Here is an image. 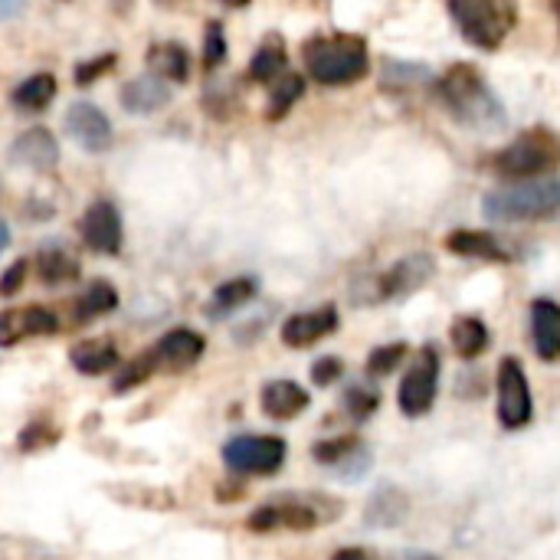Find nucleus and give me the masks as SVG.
<instances>
[{
	"label": "nucleus",
	"mask_w": 560,
	"mask_h": 560,
	"mask_svg": "<svg viewBox=\"0 0 560 560\" xmlns=\"http://www.w3.org/2000/svg\"><path fill=\"white\" fill-rule=\"evenodd\" d=\"M436 95L443 102V108L466 125L469 131H502L509 125V115L499 102V95L486 85V79L479 75L476 66L469 62H456L450 66L440 79H436Z\"/></svg>",
	"instance_id": "f257e3e1"
},
{
	"label": "nucleus",
	"mask_w": 560,
	"mask_h": 560,
	"mask_svg": "<svg viewBox=\"0 0 560 560\" xmlns=\"http://www.w3.org/2000/svg\"><path fill=\"white\" fill-rule=\"evenodd\" d=\"M482 213L495 223H541L560 217V180L535 177L515 180L499 190H489L482 200Z\"/></svg>",
	"instance_id": "f03ea898"
},
{
	"label": "nucleus",
	"mask_w": 560,
	"mask_h": 560,
	"mask_svg": "<svg viewBox=\"0 0 560 560\" xmlns=\"http://www.w3.org/2000/svg\"><path fill=\"white\" fill-rule=\"evenodd\" d=\"M305 69L322 85H351L368 75L371 56L361 36H315L305 43Z\"/></svg>",
	"instance_id": "7ed1b4c3"
},
{
	"label": "nucleus",
	"mask_w": 560,
	"mask_h": 560,
	"mask_svg": "<svg viewBox=\"0 0 560 560\" xmlns=\"http://www.w3.org/2000/svg\"><path fill=\"white\" fill-rule=\"evenodd\" d=\"M335 505L328 495H279L266 505H259L246 525L256 535H272V532H315L318 525H328L341 515V509H325Z\"/></svg>",
	"instance_id": "20e7f679"
},
{
	"label": "nucleus",
	"mask_w": 560,
	"mask_h": 560,
	"mask_svg": "<svg viewBox=\"0 0 560 560\" xmlns=\"http://www.w3.org/2000/svg\"><path fill=\"white\" fill-rule=\"evenodd\" d=\"M560 167V138L548 128H535L522 138H515L509 148H502L492 158V171L502 180H535L551 177V171Z\"/></svg>",
	"instance_id": "39448f33"
},
{
	"label": "nucleus",
	"mask_w": 560,
	"mask_h": 560,
	"mask_svg": "<svg viewBox=\"0 0 560 560\" xmlns=\"http://www.w3.org/2000/svg\"><path fill=\"white\" fill-rule=\"evenodd\" d=\"M450 13L479 49H499L515 26V0H450Z\"/></svg>",
	"instance_id": "423d86ee"
},
{
	"label": "nucleus",
	"mask_w": 560,
	"mask_h": 560,
	"mask_svg": "<svg viewBox=\"0 0 560 560\" xmlns=\"http://www.w3.org/2000/svg\"><path fill=\"white\" fill-rule=\"evenodd\" d=\"M440 371H443V358L433 345L420 348L417 358L410 361L404 381H400V390H397V404H400V413L410 417V420H420L433 410L436 404V390H440Z\"/></svg>",
	"instance_id": "0eeeda50"
},
{
	"label": "nucleus",
	"mask_w": 560,
	"mask_h": 560,
	"mask_svg": "<svg viewBox=\"0 0 560 560\" xmlns=\"http://www.w3.org/2000/svg\"><path fill=\"white\" fill-rule=\"evenodd\" d=\"M495 394H499V423L502 430H525L535 420V400H532V387H528V374L525 364L518 358H502L499 364V381H495Z\"/></svg>",
	"instance_id": "6e6552de"
},
{
	"label": "nucleus",
	"mask_w": 560,
	"mask_h": 560,
	"mask_svg": "<svg viewBox=\"0 0 560 560\" xmlns=\"http://www.w3.org/2000/svg\"><path fill=\"white\" fill-rule=\"evenodd\" d=\"M289 456L282 436H233L223 446V463L236 476H276Z\"/></svg>",
	"instance_id": "1a4fd4ad"
},
{
	"label": "nucleus",
	"mask_w": 560,
	"mask_h": 560,
	"mask_svg": "<svg viewBox=\"0 0 560 560\" xmlns=\"http://www.w3.org/2000/svg\"><path fill=\"white\" fill-rule=\"evenodd\" d=\"M433 269H436V262L427 253L404 256V259H397L390 269H384L374 279L368 302H400V299H410L413 292H420L433 279Z\"/></svg>",
	"instance_id": "9d476101"
},
{
	"label": "nucleus",
	"mask_w": 560,
	"mask_h": 560,
	"mask_svg": "<svg viewBox=\"0 0 560 560\" xmlns=\"http://www.w3.org/2000/svg\"><path fill=\"white\" fill-rule=\"evenodd\" d=\"M203 351H207L203 335H197L194 328H174V331L161 335L144 354H148L154 374H184L203 358Z\"/></svg>",
	"instance_id": "9b49d317"
},
{
	"label": "nucleus",
	"mask_w": 560,
	"mask_h": 560,
	"mask_svg": "<svg viewBox=\"0 0 560 560\" xmlns=\"http://www.w3.org/2000/svg\"><path fill=\"white\" fill-rule=\"evenodd\" d=\"M66 131H69V138L82 148V151H89V154H102V151H108L112 148V141H115V128H112V121H108V115L98 108V105H92V102H72L69 108H66Z\"/></svg>",
	"instance_id": "f8f14e48"
},
{
	"label": "nucleus",
	"mask_w": 560,
	"mask_h": 560,
	"mask_svg": "<svg viewBox=\"0 0 560 560\" xmlns=\"http://www.w3.org/2000/svg\"><path fill=\"white\" fill-rule=\"evenodd\" d=\"M79 236H82V243H85L92 253L118 256V253H121V240H125L118 207L108 203V200L89 203V210H85L82 220H79Z\"/></svg>",
	"instance_id": "ddd939ff"
},
{
	"label": "nucleus",
	"mask_w": 560,
	"mask_h": 560,
	"mask_svg": "<svg viewBox=\"0 0 560 560\" xmlns=\"http://www.w3.org/2000/svg\"><path fill=\"white\" fill-rule=\"evenodd\" d=\"M312 459L325 469H335L341 476H364L368 466H371V450L361 436L354 433H345V436H331V440H322L312 446Z\"/></svg>",
	"instance_id": "4468645a"
},
{
	"label": "nucleus",
	"mask_w": 560,
	"mask_h": 560,
	"mask_svg": "<svg viewBox=\"0 0 560 560\" xmlns=\"http://www.w3.org/2000/svg\"><path fill=\"white\" fill-rule=\"evenodd\" d=\"M56 331H59V318H56V312H49L43 305L0 312V348H13L26 338H43V335H56Z\"/></svg>",
	"instance_id": "2eb2a0df"
},
{
	"label": "nucleus",
	"mask_w": 560,
	"mask_h": 560,
	"mask_svg": "<svg viewBox=\"0 0 560 560\" xmlns=\"http://www.w3.org/2000/svg\"><path fill=\"white\" fill-rule=\"evenodd\" d=\"M338 325H341L338 308H335V305H322V308L299 312V315L285 318V325H282L279 335H282V345H285V348L302 351V348H312V345L325 341L328 335H335Z\"/></svg>",
	"instance_id": "dca6fc26"
},
{
	"label": "nucleus",
	"mask_w": 560,
	"mask_h": 560,
	"mask_svg": "<svg viewBox=\"0 0 560 560\" xmlns=\"http://www.w3.org/2000/svg\"><path fill=\"white\" fill-rule=\"evenodd\" d=\"M10 161L13 164H23L30 171H52L59 164V141L49 128L36 125V128H26L23 135L13 138L10 144Z\"/></svg>",
	"instance_id": "f3484780"
},
{
	"label": "nucleus",
	"mask_w": 560,
	"mask_h": 560,
	"mask_svg": "<svg viewBox=\"0 0 560 560\" xmlns=\"http://www.w3.org/2000/svg\"><path fill=\"white\" fill-rule=\"evenodd\" d=\"M118 98H121V108L131 115H154L171 105V85L164 79H158L154 72H148V75L128 79L121 85Z\"/></svg>",
	"instance_id": "a211bd4d"
},
{
	"label": "nucleus",
	"mask_w": 560,
	"mask_h": 560,
	"mask_svg": "<svg viewBox=\"0 0 560 560\" xmlns=\"http://www.w3.org/2000/svg\"><path fill=\"white\" fill-rule=\"evenodd\" d=\"M259 404H262V413H266L269 420H279V423H285V420H295V417H302V413L308 410L312 397H308V390H305L302 384L279 377V381H269V384L262 387V397H259Z\"/></svg>",
	"instance_id": "6ab92c4d"
},
{
	"label": "nucleus",
	"mask_w": 560,
	"mask_h": 560,
	"mask_svg": "<svg viewBox=\"0 0 560 560\" xmlns=\"http://www.w3.org/2000/svg\"><path fill=\"white\" fill-rule=\"evenodd\" d=\"M532 338L541 361H560V305L551 299L532 302Z\"/></svg>",
	"instance_id": "aec40b11"
},
{
	"label": "nucleus",
	"mask_w": 560,
	"mask_h": 560,
	"mask_svg": "<svg viewBox=\"0 0 560 560\" xmlns=\"http://www.w3.org/2000/svg\"><path fill=\"white\" fill-rule=\"evenodd\" d=\"M446 249L456 253V256H466V259H482V262H509L512 259V253L492 233H482V230H456V233H450Z\"/></svg>",
	"instance_id": "412c9836"
},
{
	"label": "nucleus",
	"mask_w": 560,
	"mask_h": 560,
	"mask_svg": "<svg viewBox=\"0 0 560 560\" xmlns=\"http://www.w3.org/2000/svg\"><path fill=\"white\" fill-rule=\"evenodd\" d=\"M148 69L164 79V82H187L190 79V56L184 49V43H151L144 52Z\"/></svg>",
	"instance_id": "4be33fe9"
},
{
	"label": "nucleus",
	"mask_w": 560,
	"mask_h": 560,
	"mask_svg": "<svg viewBox=\"0 0 560 560\" xmlns=\"http://www.w3.org/2000/svg\"><path fill=\"white\" fill-rule=\"evenodd\" d=\"M259 292V279L256 276H236V279H226L223 285L213 289L210 302H207V315L210 318H226L233 312H240L243 305H249Z\"/></svg>",
	"instance_id": "5701e85b"
},
{
	"label": "nucleus",
	"mask_w": 560,
	"mask_h": 560,
	"mask_svg": "<svg viewBox=\"0 0 560 560\" xmlns=\"http://www.w3.org/2000/svg\"><path fill=\"white\" fill-rule=\"evenodd\" d=\"M69 364L85 374V377H102V374H112L118 368V351L112 341H102V338H89V341H79L72 351H69Z\"/></svg>",
	"instance_id": "b1692460"
},
{
	"label": "nucleus",
	"mask_w": 560,
	"mask_h": 560,
	"mask_svg": "<svg viewBox=\"0 0 560 560\" xmlns=\"http://www.w3.org/2000/svg\"><path fill=\"white\" fill-rule=\"evenodd\" d=\"M36 276L43 285H69L79 279V259L59 243H46L36 253Z\"/></svg>",
	"instance_id": "393cba45"
},
{
	"label": "nucleus",
	"mask_w": 560,
	"mask_h": 560,
	"mask_svg": "<svg viewBox=\"0 0 560 560\" xmlns=\"http://www.w3.org/2000/svg\"><path fill=\"white\" fill-rule=\"evenodd\" d=\"M407 518V495L397 486H381L364 512V522L371 528H394Z\"/></svg>",
	"instance_id": "a878e982"
},
{
	"label": "nucleus",
	"mask_w": 560,
	"mask_h": 560,
	"mask_svg": "<svg viewBox=\"0 0 560 560\" xmlns=\"http://www.w3.org/2000/svg\"><path fill=\"white\" fill-rule=\"evenodd\" d=\"M450 341L463 361H476L489 348V325L476 315H459L450 328Z\"/></svg>",
	"instance_id": "bb28decb"
},
{
	"label": "nucleus",
	"mask_w": 560,
	"mask_h": 560,
	"mask_svg": "<svg viewBox=\"0 0 560 560\" xmlns=\"http://www.w3.org/2000/svg\"><path fill=\"white\" fill-rule=\"evenodd\" d=\"M52 98H56V75L52 72H33L30 79H23L10 92V102L16 112H43V108H49Z\"/></svg>",
	"instance_id": "cd10ccee"
},
{
	"label": "nucleus",
	"mask_w": 560,
	"mask_h": 560,
	"mask_svg": "<svg viewBox=\"0 0 560 560\" xmlns=\"http://www.w3.org/2000/svg\"><path fill=\"white\" fill-rule=\"evenodd\" d=\"M285 66H289L285 43H282L279 36H266V43L256 49V56H253V62H249V79H253V82L272 85L282 72H289Z\"/></svg>",
	"instance_id": "c85d7f7f"
},
{
	"label": "nucleus",
	"mask_w": 560,
	"mask_h": 560,
	"mask_svg": "<svg viewBox=\"0 0 560 560\" xmlns=\"http://www.w3.org/2000/svg\"><path fill=\"white\" fill-rule=\"evenodd\" d=\"M305 92V79L299 72H282L272 85H269V105H266V118L279 121L292 112V105L302 98Z\"/></svg>",
	"instance_id": "c756f323"
},
{
	"label": "nucleus",
	"mask_w": 560,
	"mask_h": 560,
	"mask_svg": "<svg viewBox=\"0 0 560 560\" xmlns=\"http://www.w3.org/2000/svg\"><path fill=\"white\" fill-rule=\"evenodd\" d=\"M118 305V292L108 285V282H92L72 305V318L75 322H92V318H102L108 312H115Z\"/></svg>",
	"instance_id": "7c9ffc66"
},
{
	"label": "nucleus",
	"mask_w": 560,
	"mask_h": 560,
	"mask_svg": "<svg viewBox=\"0 0 560 560\" xmlns=\"http://www.w3.org/2000/svg\"><path fill=\"white\" fill-rule=\"evenodd\" d=\"M384 89L387 92H413L417 85L430 82V69L427 66H417V62H397V59H387L384 62Z\"/></svg>",
	"instance_id": "2f4dec72"
},
{
	"label": "nucleus",
	"mask_w": 560,
	"mask_h": 560,
	"mask_svg": "<svg viewBox=\"0 0 560 560\" xmlns=\"http://www.w3.org/2000/svg\"><path fill=\"white\" fill-rule=\"evenodd\" d=\"M407 351H410V348H407V341H394V345H381V348H374V351L368 354V364H364L368 381L390 377V374L404 364Z\"/></svg>",
	"instance_id": "473e14b6"
},
{
	"label": "nucleus",
	"mask_w": 560,
	"mask_h": 560,
	"mask_svg": "<svg viewBox=\"0 0 560 560\" xmlns=\"http://www.w3.org/2000/svg\"><path fill=\"white\" fill-rule=\"evenodd\" d=\"M341 404H345V413H348L354 423H364V420H371V417L377 413L381 394H377L371 384H354L351 390H345Z\"/></svg>",
	"instance_id": "72a5a7b5"
},
{
	"label": "nucleus",
	"mask_w": 560,
	"mask_h": 560,
	"mask_svg": "<svg viewBox=\"0 0 560 560\" xmlns=\"http://www.w3.org/2000/svg\"><path fill=\"white\" fill-rule=\"evenodd\" d=\"M0 560H52V551L33 538L0 535Z\"/></svg>",
	"instance_id": "f704fd0d"
},
{
	"label": "nucleus",
	"mask_w": 560,
	"mask_h": 560,
	"mask_svg": "<svg viewBox=\"0 0 560 560\" xmlns=\"http://www.w3.org/2000/svg\"><path fill=\"white\" fill-rule=\"evenodd\" d=\"M223 62H226V33H223L220 20H210L207 30H203V66L217 69Z\"/></svg>",
	"instance_id": "c9c22d12"
},
{
	"label": "nucleus",
	"mask_w": 560,
	"mask_h": 560,
	"mask_svg": "<svg viewBox=\"0 0 560 560\" xmlns=\"http://www.w3.org/2000/svg\"><path fill=\"white\" fill-rule=\"evenodd\" d=\"M56 440H59V433H56L52 427H46V423H30V427H23V433L16 436V446H20V453H39V450L52 446Z\"/></svg>",
	"instance_id": "e433bc0d"
},
{
	"label": "nucleus",
	"mask_w": 560,
	"mask_h": 560,
	"mask_svg": "<svg viewBox=\"0 0 560 560\" xmlns=\"http://www.w3.org/2000/svg\"><path fill=\"white\" fill-rule=\"evenodd\" d=\"M112 66H115V52L92 56V59H82V62H75V69H72V79H75V85H92V82H95L98 75H105Z\"/></svg>",
	"instance_id": "4c0bfd02"
},
{
	"label": "nucleus",
	"mask_w": 560,
	"mask_h": 560,
	"mask_svg": "<svg viewBox=\"0 0 560 560\" xmlns=\"http://www.w3.org/2000/svg\"><path fill=\"white\" fill-rule=\"evenodd\" d=\"M338 377H345V361L335 354H325L312 364V384L315 387H331Z\"/></svg>",
	"instance_id": "58836bf2"
},
{
	"label": "nucleus",
	"mask_w": 560,
	"mask_h": 560,
	"mask_svg": "<svg viewBox=\"0 0 560 560\" xmlns=\"http://www.w3.org/2000/svg\"><path fill=\"white\" fill-rule=\"evenodd\" d=\"M23 279H26V259H16L13 266H7V272L0 276V295H16L20 292V285H23Z\"/></svg>",
	"instance_id": "ea45409f"
},
{
	"label": "nucleus",
	"mask_w": 560,
	"mask_h": 560,
	"mask_svg": "<svg viewBox=\"0 0 560 560\" xmlns=\"http://www.w3.org/2000/svg\"><path fill=\"white\" fill-rule=\"evenodd\" d=\"M331 560H377V555H371L368 548H341Z\"/></svg>",
	"instance_id": "a19ab883"
},
{
	"label": "nucleus",
	"mask_w": 560,
	"mask_h": 560,
	"mask_svg": "<svg viewBox=\"0 0 560 560\" xmlns=\"http://www.w3.org/2000/svg\"><path fill=\"white\" fill-rule=\"evenodd\" d=\"M20 3H23V0H0V20H10V16L20 10Z\"/></svg>",
	"instance_id": "79ce46f5"
},
{
	"label": "nucleus",
	"mask_w": 560,
	"mask_h": 560,
	"mask_svg": "<svg viewBox=\"0 0 560 560\" xmlns=\"http://www.w3.org/2000/svg\"><path fill=\"white\" fill-rule=\"evenodd\" d=\"M7 243H10V230H7V223L0 220V253L7 249Z\"/></svg>",
	"instance_id": "37998d69"
},
{
	"label": "nucleus",
	"mask_w": 560,
	"mask_h": 560,
	"mask_svg": "<svg viewBox=\"0 0 560 560\" xmlns=\"http://www.w3.org/2000/svg\"><path fill=\"white\" fill-rule=\"evenodd\" d=\"M223 7H233V10H240V7H249L253 0H220Z\"/></svg>",
	"instance_id": "c03bdc74"
},
{
	"label": "nucleus",
	"mask_w": 560,
	"mask_h": 560,
	"mask_svg": "<svg viewBox=\"0 0 560 560\" xmlns=\"http://www.w3.org/2000/svg\"><path fill=\"white\" fill-rule=\"evenodd\" d=\"M400 560H440V558H433V555H417V551H413V555H404Z\"/></svg>",
	"instance_id": "a18cd8bd"
},
{
	"label": "nucleus",
	"mask_w": 560,
	"mask_h": 560,
	"mask_svg": "<svg viewBox=\"0 0 560 560\" xmlns=\"http://www.w3.org/2000/svg\"><path fill=\"white\" fill-rule=\"evenodd\" d=\"M551 7H555V16H558V26H560V0H551Z\"/></svg>",
	"instance_id": "49530a36"
}]
</instances>
